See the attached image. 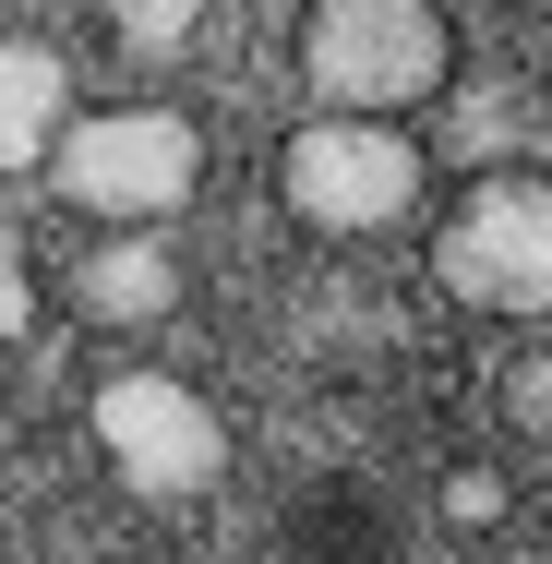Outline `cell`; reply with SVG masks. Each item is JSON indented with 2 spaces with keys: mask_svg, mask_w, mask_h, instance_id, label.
Masks as SVG:
<instances>
[{
  "mask_svg": "<svg viewBox=\"0 0 552 564\" xmlns=\"http://www.w3.org/2000/svg\"><path fill=\"white\" fill-rule=\"evenodd\" d=\"M301 73H313V97H336L348 120H397V109H421V97H444L456 36H444L433 0H313Z\"/></svg>",
  "mask_w": 552,
  "mask_h": 564,
  "instance_id": "1",
  "label": "cell"
},
{
  "mask_svg": "<svg viewBox=\"0 0 552 564\" xmlns=\"http://www.w3.org/2000/svg\"><path fill=\"white\" fill-rule=\"evenodd\" d=\"M97 445L132 492H205L228 468V421L181 384V372H109L97 384Z\"/></svg>",
  "mask_w": 552,
  "mask_h": 564,
  "instance_id": "5",
  "label": "cell"
},
{
  "mask_svg": "<svg viewBox=\"0 0 552 564\" xmlns=\"http://www.w3.org/2000/svg\"><path fill=\"white\" fill-rule=\"evenodd\" d=\"M36 325V289H24V240L0 228V337H24Z\"/></svg>",
  "mask_w": 552,
  "mask_h": 564,
  "instance_id": "11",
  "label": "cell"
},
{
  "mask_svg": "<svg viewBox=\"0 0 552 564\" xmlns=\"http://www.w3.org/2000/svg\"><path fill=\"white\" fill-rule=\"evenodd\" d=\"M505 421H517L529 445H552V348H529V360L505 372Z\"/></svg>",
  "mask_w": 552,
  "mask_h": 564,
  "instance_id": "9",
  "label": "cell"
},
{
  "mask_svg": "<svg viewBox=\"0 0 552 564\" xmlns=\"http://www.w3.org/2000/svg\"><path fill=\"white\" fill-rule=\"evenodd\" d=\"M48 156H61V193L85 217H120V228L181 217L193 181H205V144H193L181 109H97V120H73Z\"/></svg>",
  "mask_w": 552,
  "mask_h": 564,
  "instance_id": "4",
  "label": "cell"
},
{
  "mask_svg": "<svg viewBox=\"0 0 552 564\" xmlns=\"http://www.w3.org/2000/svg\"><path fill=\"white\" fill-rule=\"evenodd\" d=\"M444 517H456V529H493V517H505V480H493V468H456V480H444Z\"/></svg>",
  "mask_w": 552,
  "mask_h": 564,
  "instance_id": "10",
  "label": "cell"
},
{
  "mask_svg": "<svg viewBox=\"0 0 552 564\" xmlns=\"http://www.w3.org/2000/svg\"><path fill=\"white\" fill-rule=\"evenodd\" d=\"M433 276L468 313H552V181L541 169L468 181V205L433 240Z\"/></svg>",
  "mask_w": 552,
  "mask_h": 564,
  "instance_id": "2",
  "label": "cell"
},
{
  "mask_svg": "<svg viewBox=\"0 0 552 564\" xmlns=\"http://www.w3.org/2000/svg\"><path fill=\"white\" fill-rule=\"evenodd\" d=\"M97 12H109V24H120V36H132V48H181L205 0H97Z\"/></svg>",
  "mask_w": 552,
  "mask_h": 564,
  "instance_id": "8",
  "label": "cell"
},
{
  "mask_svg": "<svg viewBox=\"0 0 552 564\" xmlns=\"http://www.w3.org/2000/svg\"><path fill=\"white\" fill-rule=\"evenodd\" d=\"M73 301H85L97 325H156V313L181 301V252H169V240H109V252H85Z\"/></svg>",
  "mask_w": 552,
  "mask_h": 564,
  "instance_id": "6",
  "label": "cell"
},
{
  "mask_svg": "<svg viewBox=\"0 0 552 564\" xmlns=\"http://www.w3.org/2000/svg\"><path fill=\"white\" fill-rule=\"evenodd\" d=\"M61 144V61L0 36V169H36Z\"/></svg>",
  "mask_w": 552,
  "mask_h": 564,
  "instance_id": "7",
  "label": "cell"
},
{
  "mask_svg": "<svg viewBox=\"0 0 552 564\" xmlns=\"http://www.w3.org/2000/svg\"><path fill=\"white\" fill-rule=\"evenodd\" d=\"M277 205L301 228H397L421 205V144L397 120H301L277 144Z\"/></svg>",
  "mask_w": 552,
  "mask_h": 564,
  "instance_id": "3",
  "label": "cell"
}]
</instances>
